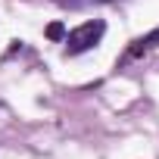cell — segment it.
I'll return each instance as SVG.
<instances>
[{
    "label": "cell",
    "instance_id": "obj_1",
    "mask_svg": "<svg viewBox=\"0 0 159 159\" xmlns=\"http://www.w3.org/2000/svg\"><path fill=\"white\" fill-rule=\"evenodd\" d=\"M106 34V22L103 19H88L78 28H72L66 34V56H78V53H88L100 44V38Z\"/></svg>",
    "mask_w": 159,
    "mask_h": 159
},
{
    "label": "cell",
    "instance_id": "obj_2",
    "mask_svg": "<svg viewBox=\"0 0 159 159\" xmlns=\"http://www.w3.org/2000/svg\"><path fill=\"white\" fill-rule=\"evenodd\" d=\"M156 44H159V28H153V31H150L147 38H137V41H134V44L128 47V53H125V56H128V59H137V56L150 53V50H153Z\"/></svg>",
    "mask_w": 159,
    "mask_h": 159
},
{
    "label": "cell",
    "instance_id": "obj_3",
    "mask_svg": "<svg viewBox=\"0 0 159 159\" xmlns=\"http://www.w3.org/2000/svg\"><path fill=\"white\" fill-rule=\"evenodd\" d=\"M59 7H69V10H84V7H100V3H112V0H56Z\"/></svg>",
    "mask_w": 159,
    "mask_h": 159
},
{
    "label": "cell",
    "instance_id": "obj_4",
    "mask_svg": "<svg viewBox=\"0 0 159 159\" xmlns=\"http://www.w3.org/2000/svg\"><path fill=\"white\" fill-rule=\"evenodd\" d=\"M47 38H50V41H62V38H66V25H62V22H50V25H47Z\"/></svg>",
    "mask_w": 159,
    "mask_h": 159
}]
</instances>
